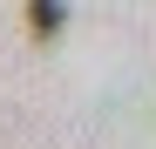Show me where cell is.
Wrapping results in <instances>:
<instances>
[{
	"instance_id": "1",
	"label": "cell",
	"mask_w": 156,
	"mask_h": 149,
	"mask_svg": "<svg viewBox=\"0 0 156 149\" xmlns=\"http://www.w3.org/2000/svg\"><path fill=\"white\" fill-rule=\"evenodd\" d=\"M61 20H68L61 0H34V7H27V27H34L41 41H55V34H61Z\"/></svg>"
}]
</instances>
